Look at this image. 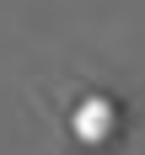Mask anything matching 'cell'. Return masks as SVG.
<instances>
[{
	"label": "cell",
	"mask_w": 145,
	"mask_h": 155,
	"mask_svg": "<svg viewBox=\"0 0 145 155\" xmlns=\"http://www.w3.org/2000/svg\"><path fill=\"white\" fill-rule=\"evenodd\" d=\"M113 123H118V107H113L108 96H86V102L75 107V118H70V128H75L81 144H102L113 134Z\"/></svg>",
	"instance_id": "cell-1"
}]
</instances>
